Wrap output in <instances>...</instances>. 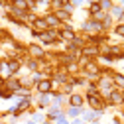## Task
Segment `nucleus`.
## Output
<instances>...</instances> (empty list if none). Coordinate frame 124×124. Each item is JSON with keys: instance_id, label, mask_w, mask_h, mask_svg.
<instances>
[{"instance_id": "6e6552de", "label": "nucleus", "mask_w": 124, "mask_h": 124, "mask_svg": "<svg viewBox=\"0 0 124 124\" xmlns=\"http://www.w3.org/2000/svg\"><path fill=\"white\" fill-rule=\"evenodd\" d=\"M83 53L85 55H97L99 53V47H83Z\"/></svg>"}, {"instance_id": "0eeeda50", "label": "nucleus", "mask_w": 124, "mask_h": 124, "mask_svg": "<svg viewBox=\"0 0 124 124\" xmlns=\"http://www.w3.org/2000/svg\"><path fill=\"white\" fill-rule=\"evenodd\" d=\"M30 53L36 55V57H41V55H43V49H41V47H36V45H32V47H30Z\"/></svg>"}, {"instance_id": "9d476101", "label": "nucleus", "mask_w": 124, "mask_h": 124, "mask_svg": "<svg viewBox=\"0 0 124 124\" xmlns=\"http://www.w3.org/2000/svg\"><path fill=\"white\" fill-rule=\"evenodd\" d=\"M34 24H36V26H38L39 30H43V32H45V30H47V24H45V20H36Z\"/></svg>"}, {"instance_id": "ddd939ff", "label": "nucleus", "mask_w": 124, "mask_h": 124, "mask_svg": "<svg viewBox=\"0 0 124 124\" xmlns=\"http://www.w3.org/2000/svg\"><path fill=\"white\" fill-rule=\"evenodd\" d=\"M87 71H89V73H97L99 69H97L95 65H93V63H87Z\"/></svg>"}, {"instance_id": "39448f33", "label": "nucleus", "mask_w": 124, "mask_h": 124, "mask_svg": "<svg viewBox=\"0 0 124 124\" xmlns=\"http://www.w3.org/2000/svg\"><path fill=\"white\" fill-rule=\"evenodd\" d=\"M59 38H63V39H75V34L71 32V30H63V32L59 34Z\"/></svg>"}, {"instance_id": "f257e3e1", "label": "nucleus", "mask_w": 124, "mask_h": 124, "mask_svg": "<svg viewBox=\"0 0 124 124\" xmlns=\"http://www.w3.org/2000/svg\"><path fill=\"white\" fill-rule=\"evenodd\" d=\"M45 24H47V28H55L59 26V18L55 14H49V16H45Z\"/></svg>"}, {"instance_id": "dca6fc26", "label": "nucleus", "mask_w": 124, "mask_h": 124, "mask_svg": "<svg viewBox=\"0 0 124 124\" xmlns=\"http://www.w3.org/2000/svg\"><path fill=\"white\" fill-rule=\"evenodd\" d=\"M116 34H120V36H124V24H122V26H118V28H116Z\"/></svg>"}, {"instance_id": "f3484780", "label": "nucleus", "mask_w": 124, "mask_h": 124, "mask_svg": "<svg viewBox=\"0 0 124 124\" xmlns=\"http://www.w3.org/2000/svg\"><path fill=\"white\" fill-rule=\"evenodd\" d=\"M114 79H116L120 85H124V77H120V75H114Z\"/></svg>"}, {"instance_id": "7ed1b4c3", "label": "nucleus", "mask_w": 124, "mask_h": 124, "mask_svg": "<svg viewBox=\"0 0 124 124\" xmlns=\"http://www.w3.org/2000/svg\"><path fill=\"white\" fill-rule=\"evenodd\" d=\"M89 102L93 104V106H102V101H101V97H97V95H89Z\"/></svg>"}, {"instance_id": "a211bd4d", "label": "nucleus", "mask_w": 124, "mask_h": 124, "mask_svg": "<svg viewBox=\"0 0 124 124\" xmlns=\"http://www.w3.org/2000/svg\"><path fill=\"white\" fill-rule=\"evenodd\" d=\"M61 4H63V0H53V6H55V8H59Z\"/></svg>"}, {"instance_id": "1a4fd4ad", "label": "nucleus", "mask_w": 124, "mask_h": 124, "mask_svg": "<svg viewBox=\"0 0 124 124\" xmlns=\"http://www.w3.org/2000/svg\"><path fill=\"white\" fill-rule=\"evenodd\" d=\"M81 102H83V99H81L79 95H73V97H71V104H73V106H79Z\"/></svg>"}, {"instance_id": "423d86ee", "label": "nucleus", "mask_w": 124, "mask_h": 124, "mask_svg": "<svg viewBox=\"0 0 124 124\" xmlns=\"http://www.w3.org/2000/svg\"><path fill=\"white\" fill-rule=\"evenodd\" d=\"M38 89H39L41 93H47V91L51 89V83H49V81H41V83L38 85Z\"/></svg>"}, {"instance_id": "9b49d317", "label": "nucleus", "mask_w": 124, "mask_h": 124, "mask_svg": "<svg viewBox=\"0 0 124 124\" xmlns=\"http://www.w3.org/2000/svg\"><path fill=\"white\" fill-rule=\"evenodd\" d=\"M18 67H20L18 61H12V63H8V69H10V71H18Z\"/></svg>"}, {"instance_id": "4468645a", "label": "nucleus", "mask_w": 124, "mask_h": 124, "mask_svg": "<svg viewBox=\"0 0 124 124\" xmlns=\"http://www.w3.org/2000/svg\"><path fill=\"white\" fill-rule=\"evenodd\" d=\"M0 71H2V73L6 75V73L10 71V69H8V63H0Z\"/></svg>"}, {"instance_id": "f03ea898", "label": "nucleus", "mask_w": 124, "mask_h": 124, "mask_svg": "<svg viewBox=\"0 0 124 124\" xmlns=\"http://www.w3.org/2000/svg\"><path fill=\"white\" fill-rule=\"evenodd\" d=\"M14 8L18 12H26L28 10V0H14Z\"/></svg>"}, {"instance_id": "f8f14e48", "label": "nucleus", "mask_w": 124, "mask_h": 124, "mask_svg": "<svg viewBox=\"0 0 124 124\" xmlns=\"http://www.w3.org/2000/svg\"><path fill=\"white\" fill-rule=\"evenodd\" d=\"M101 12V4H93L91 6V14H99Z\"/></svg>"}, {"instance_id": "20e7f679", "label": "nucleus", "mask_w": 124, "mask_h": 124, "mask_svg": "<svg viewBox=\"0 0 124 124\" xmlns=\"http://www.w3.org/2000/svg\"><path fill=\"white\" fill-rule=\"evenodd\" d=\"M110 99H112V102H116V104H120V102L124 101V97L120 95L118 91H112V93H110Z\"/></svg>"}, {"instance_id": "2eb2a0df", "label": "nucleus", "mask_w": 124, "mask_h": 124, "mask_svg": "<svg viewBox=\"0 0 124 124\" xmlns=\"http://www.w3.org/2000/svg\"><path fill=\"white\" fill-rule=\"evenodd\" d=\"M8 87H10V89H18V81H14V79L8 81Z\"/></svg>"}]
</instances>
